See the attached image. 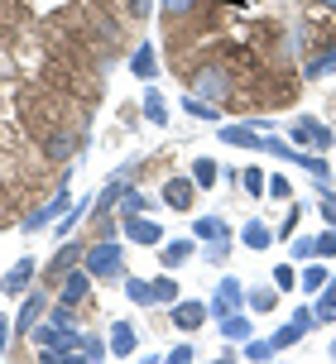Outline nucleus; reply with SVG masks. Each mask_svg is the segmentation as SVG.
Instances as JSON below:
<instances>
[{
  "label": "nucleus",
  "mask_w": 336,
  "mask_h": 364,
  "mask_svg": "<svg viewBox=\"0 0 336 364\" xmlns=\"http://www.w3.org/2000/svg\"><path fill=\"white\" fill-rule=\"evenodd\" d=\"M125 235H96L87 245V273H92L96 283H111V278H125Z\"/></svg>",
  "instance_id": "obj_1"
},
{
  "label": "nucleus",
  "mask_w": 336,
  "mask_h": 364,
  "mask_svg": "<svg viewBox=\"0 0 336 364\" xmlns=\"http://www.w3.org/2000/svg\"><path fill=\"white\" fill-rule=\"evenodd\" d=\"M231 91H236V73L226 68V63H202L197 73H192V96H202V101H231Z\"/></svg>",
  "instance_id": "obj_2"
},
{
  "label": "nucleus",
  "mask_w": 336,
  "mask_h": 364,
  "mask_svg": "<svg viewBox=\"0 0 336 364\" xmlns=\"http://www.w3.org/2000/svg\"><path fill=\"white\" fill-rule=\"evenodd\" d=\"M68 206H73V192H68V173H63V182H58V192H53L48 201H43V206H34L29 216L19 220V230H24V235H38L43 225H58V216H63Z\"/></svg>",
  "instance_id": "obj_3"
},
{
  "label": "nucleus",
  "mask_w": 336,
  "mask_h": 364,
  "mask_svg": "<svg viewBox=\"0 0 336 364\" xmlns=\"http://www.w3.org/2000/svg\"><path fill=\"white\" fill-rule=\"evenodd\" d=\"M87 245H92V240H68V245H63V250H58V255L48 259V264H43V278H38V283H43V288L53 292L58 283H63V273H68V269H77V264L87 259Z\"/></svg>",
  "instance_id": "obj_4"
},
{
  "label": "nucleus",
  "mask_w": 336,
  "mask_h": 364,
  "mask_svg": "<svg viewBox=\"0 0 336 364\" xmlns=\"http://www.w3.org/2000/svg\"><path fill=\"white\" fill-rule=\"evenodd\" d=\"M288 139H293L298 149H317V154H327V149L336 144V129H327L317 115H298L293 129H288Z\"/></svg>",
  "instance_id": "obj_5"
},
{
  "label": "nucleus",
  "mask_w": 336,
  "mask_h": 364,
  "mask_svg": "<svg viewBox=\"0 0 336 364\" xmlns=\"http://www.w3.org/2000/svg\"><path fill=\"white\" fill-rule=\"evenodd\" d=\"M48 297H53V292L43 288V283H38V288H29L24 297H19V311H15V331H19V336H29V331H34L38 321L48 316V307H53Z\"/></svg>",
  "instance_id": "obj_6"
},
{
  "label": "nucleus",
  "mask_w": 336,
  "mask_h": 364,
  "mask_svg": "<svg viewBox=\"0 0 336 364\" xmlns=\"http://www.w3.org/2000/svg\"><path fill=\"white\" fill-rule=\"evenodd\" d=\"M77 149H87V139H82V129H73V125L43 134V159H48V164H68Z\"/></svg>",
  "instance_id": "obj_7"
},
{
  "label": "nucleus",
  "mask_w": 336,
  "mask_h": 364,
  "mask_svg": "<svg viewBox=\"0 0 336 364\" xmlns=\"http://www.w3.org/2000/svg\"><path fill=\"white\" fill-rule=\"evenodd\" d=\"M313 326H322L317 311H313V307H298L279 331H274V336H269V341H274V350H288V346H298V341H303V336H308Z\"/></svg>",
  "instance_id": "obj_8"
},
{
  "label": "nucleus",
  "mask_w": 336,
  "mask_h": 364,
  "mask_svg": "<svg viewBox=\"0 0 336 364\" xmlns=\"http://www.w3.org/2000/svg\"><path fill=\"white\" fill-rule=\"evenodd\" d=\"M206 316H211L206 302H197V297H178V302L168 307V326H178L183 336H192V331H202Z\"/></svg>",
  "instance_id": "obj_9"
},
{
  "label": "nucleus",
  "mask_w": 336,
  "mask_h": 364,
  "mask_svg": "<svg viewBox=\"0 0 336 364\" xmlns=\"http://www.w3.org/2000/svg\"><path fill=\"white\" fill-rule=\"evenodd\" d=\"M29 336H34V346H38V350H63V355H73L77 341H82V331H63L58 321H48V316H43V321H38Z\"/></svg>",
  "instance_id": "obj_10"
},
{
  "label": "nucleus",
  "mask_w": 336,
  "mask_h": 364,
  "mask_svg": "<svg viewBox=\"0 0 336 364\" xmlns=\"http://www.w3.org/2000/svg\"><path fill=\"white\" fill-rule=\"evenodd\" d=\"M92 283H96V278L87 273V264H77V269L63 273V283L53 288V297H58V302H73V307H82V302L92 297Z\"/></svg>",
  "instance_id": "obj_11"
},
{
  "label": "nucleus",
  "mask_w": 336,
  "mask_h": 364,
  "mask_svg": "<svg viewBox=\"0 0 336 364\" xmlns=\"http://www.w3.org/2000/svg\"><path fill=\"white\" fill-rule=\"evenodd\" d=\"M34 273H38V264L29 255L15 259V264L5 269V278H0V292H5V297H24V292L34 288Z\"/></svg>",
  "instance_id": "obj_12"
},
{
  "label": "nucleus",
  "mask_w": 336,
  "mask_h": 364,
  "mask_svg": "<svg viewBox=\"0 0 336 364\" xmlns=\"http://www.w3.org/2000/svg\"><path fill=\"white\" fill-rule=\"evenodd\" d=\"M120 235L130 240V245H164V225L159 220H149V216H120Z\"/></svg>",
  "instance_id": "obj_13"
},
{
  "label": "nucleus",
  "mask_w": 336,
  "mask_h": 364,
  "mask_svg": "<svg viewBox=\"0 0 336 364\" xmlns=\"http://www.w3.org/2000/svg\"><path fill=\"white\" fill-rule=\"evenodd\" d=\"M206 307H211V316H216V321H221V316H231V311H241L245 307V283H241V278H221V283H216V297H211Z\"/></svg>",
  "instance_id": "obj_14"
},
{
  "label": "nucleus",
  "mask_w": 336,
  "mask_h": 364,
  "mask_svg": "<svg viewBox=\"0 0 336 364\" xmlns=\"http://www.w3.org/2000/svg\"><path fill=\"white\" fill-rule=\"evenodd\" d=\"M197 182L192 178H168L164 182V206H173V211H183V216H192V206H197Z\"/></svg>",
  "instance_id": "obj_15"
},
{
  "label": "nucleus",
  "mask_w": 336,
  "mask_h": 364,
  "mask_svg": "<svg viewBox=\"0 0 336 364\" xmlns=\"http://www.w3.org/2000/svg\"><path fill=\"white\" fill-rule=\"evenodd\" d=\"M260 120H250V125H226V129H216L221 134V144H231V149H260L264 154V134H260Z\"/></svg>",
  "instance_id": "obj_16"
},
{
  "label": "nucleus",
  "mask_w": 336,
  "mask_h": 364,
  "mask_svg": "<svg viewBox=\"0 0 336 364\" xmlns=\"http://www.w3.org/2000/svg\"><path fill=\"white\" fill-rule=\"evenodd\" d=\"M332 73H336V38H332V43H322L317 53L303 63V77H308V82H322V77H332Z\"/></svg>",
  "instance_id": "obj_17"
},
{
  "label": "nucleus",
  "mask_w": 336,
  "mask_h": 364,
  "mask_svg": "<svg viewBox=\"0 0 336 364\" xmlns=\"http://www.w3.org/2000/svg\"><path fill=\"white\" fill-rule=\"evenodd\" d=\"M192 255H197V240H164V245H159V264H164L168 273L183 269Z\"/></svg>",
  "instance_id": "obj_18"
},
{
  "label": "nucleus",
  "mask_w": 336,
  "mask_h": 364,
  "mask_svg": "<svg viewBox=\"0 0 336 364\" xmlns=\"http://www.w3.org/2000/svg\"><path fill=\"white\" fill-rule=\"evenodd\" d=\"M216 326H221V341H226V346H245V341L255 336V326H250V316H245V311H231V316H221Z\"/></svg>",
  "instance_id": "obj_19"
},
{
  "label": "nucleus",
  "mask_w": 336,
  "mask_h": 364,
  "mask_svg": "<svg viewBox=\"0 0 336 364\" xmlns=\"http://www.w3.org/2000/svg\"><path fill=\"white\" fill-rule=\"evenodd\" d=\"M106 341H111V355H115V360H130V355H135V346H140V336H135V326H130V321H115Z\"/></svg>",
  "instance_id": "obj_20"
},
{
  "label": "nucleus",
  "mask_w": 336,
  "mask_h": 364,
  "mask_svg": "<svg viewBox=\"0 0 336 364\" xmlns=\"http://www.w3.org/2000/svg\"><path fill=\"white\" fill-rule=\"evenodd\" d=\"M130 73L140 77V82H154V73H159V48H154V43H140L130 53Z\"/></svg>",
  "instance_id": "obj_21"
},
{
  "label": "nucleus",
  "mask_w": 336,
  "mask_h": 364,
  "mask_svg": "<svg viewBox=\"0 0 336 364\" xmlns=\"http://www.w3.org/2000/svg\"><path fill=\"white\" fill-rule=\"evenodd\" d=\"M241 245L245 250H269V245H274V230H269L264 220H245L241 225Z\"/></svg>",
  "instance_id": "obj_22"
},
{
  "label": "nucleus",
  "mask_w": 336,
  "mask_h": 364,
  "mask_svg": "<svg viewBox=\"0 0 336 364\" xmlns=\"http://www.w3.org/2000/svg\"><path fill=\"white\" fill-rule=\"evenodd\" d=\"M120 288H125V297H130L135 307H154V283H149V278L125 273V278H120Z\"/></svg>",
  "instance_id": "obj_23"
},
{
  "label": "nucleus",
  "mask_w": 336,
  "mask_h": 364,
  "mask_svg": "<svg viewBox=\"0 0 336 364\" xmlns=\"http://www.w3.org/2000/svg\"><path fill=\"white\" fill-rule=\"evenodd\" d=\"M226 235H231V225H226L221 216H197L192 220V240H202V245L206 240H226Z\"/></svg>",
  "instance_id": "obj_24"
},
{
  "label": "nucleus",
  "mask_w": 336,
  "mask_h": 364,
  "mask_svg": "<svg viewBox=\"0 0 336 364\" xmlns=\"http://www.w3.org/2000/svg\"><path fill=\"white\" fill-rule=\"evenodd\" d=\"M327 278H332V273H327V259H313V264L303 269V283H298V288L308 292V297H317V292L327 288Z\"/></svg>",
  "instance_id": "obj_25"
},
{
  "label": "nucleus",
  "mask_w": 336,
  "mask_h": 364,
  "mask_svg": "<svg viewBox=\"0 0 336 364\" xmlns=\"http://www.w3.org/2000/svg\"><path fill=\"white\" fill-rule=\"evenodd\" d=\"M245 307L260 311V316H264V311H274V307H279V288H250V292H245Z\"/></svg>",
  "instance_id": "obj_26"
},
{
  "label": "nucleus",
  "mask_w": 336,
  "mask_h": 364,
  "mask_svg": "<svg viewBox=\"0 0 336 364\" xmlns=\"http://www.w3.org/2000/svg\"><path fill=\"white\" fill-rule=\"evenodd\" d=\"M140 110H145V120H149V125H159V129L168 125V106H164V96H159V91H145Z\"/></svg>",
  "instance_id": "obj_27"
},
{
  "label": "nucleus",
  "mask_w": 336,
  "mask_h": 364,
  "mask_svg": "<svg viewBox=\"0 0 336 364\" xmlns=\"http://www.w3.org/2000/svg\"><path fill=\"white\" fill-rule=\"evenodd\" d=\"M115 211H120V216H145V211H149V197H145V192H135V187H125L120 201H115Z\"/></svg>",
  "instance_id": "obj_28"
},
{
  "label": "nucleus",
  "mask_w": 336,
  "mask_h": 364,
  "mask_svg": "<svg viewBox=\"0 0 336 364\" xmlns=\"http://www.w3.org/2000/svg\"><path fill=\"white\" fill-rule=\"evenodd\" d=\"M183 110L192 115V120H216V115H221V106H216V101H202V96H192V91L183 96Z\"/></svg>",
  "instance_id": "obj_29"
},
{
  "label": "nucleus",
  "mask_w": 336,
  "mask_h": 364,
  "mask_svg": "<svg viewBox=\"0 0 336 364\" xmlns=\"http://www.w3.org/2000/svg\"><path fill=\"white\" fill-rule=\"evenodd\" d=\"M313 311H317V321H336V278H327V288L317 292Z\"/></svg>",
  "instance_id": "obj_30"
},
{
  "label": "nucleus",
  "mask_w": 336,
  "mask_h": 364,
  "mask_svg": "<svg viewBox=\"0 0 336 364\" xmlns=\"http://www.w3.org/2000/svg\"><path fill=\"white\" fill-rule=\"evenodd\" d=\"M154 283V307H173V302H178V283H173V278H149Z\"/></svg>",
  "instance_id": "obj_31"
},
{
  "label": "nucleus",
  "mask_w": 336,
  "mask_h": 364,
  "mask_svg": "<svg viewBox=\"0 0 336 364\" xmlns=\"http://www.w3.org/2000/svg\"><path fill=\"white\" fill-rule=\"evenodd\" d=\"M77 350H82V360H106V355H111V341H101V336H82Z\"/></svg>",
  "instance_id": "obj_32"
},
{
  "label": "nucleus",
  "mask_w": 336,
  "mask_h": 364,
  "mask_svg": "<svg viewBox=\"0 0 336 364\" xmlns=\"http://www.w3.org/2000/svg\"><path fill=\"white\" fill-rule=\"evenodd\" d=\"M197 5H202V0H159L164 19H187V15H197Z\"/></svg>",
  "instance_id": "obj_33"
},
{
  "label": "nucleus",
  "mask_w": 336,
  "mask_h": 364,
  "mask_svg": "<svg viewBox=\"0 0 336 364\" xmlns=\"http://www.w3.org/2000/svg\"><path fill=\"white\" fill-rule=\"evenodd\" d=\"M216 168H221V164H216V159H197V164H192V182H197V187H202V192H206V187L216 182Z\"/></svg>",
  "instance_id": "obj_34"
},
{
  "label": "nucleus",
  "mask_w": 336,
  "mask_h": 364,
  "mask_svg": "<svg viewBox=\"0 0 336 364\" xmlns=\"http://www.w3.org/2000/svg\"><path fill=\"white\" fill-rule=\"evenodd\" d=\"M264 168H245L241 173V187H245V197H264Z\"/></svg>",
  "instance_id": "obj_35"
},
{
  "label": "nucleus",
  "mask_w": 336,
  "mask_h": 364,
  "mask_svg": "<svg viewBox=\"0 0 336 364\" xmlns=\"http://www.w3.org/2000/svg\"><path fill=\"white\" fill-rule=\"evenodd\" d=\"M226 255H231V235H226V240H206V245H202L206 264H226Z\"/></svg>",
  "instance_id": "obj_36"
},
{
  "label": "nucleus",
  "mask_w": 336,
  "mask_h": 364,
  "mask_svg": "<svg viewBox=\"0 0 336 364\" xmlns=\"http://www.w3.org/2000/svg\"><path fill=\"white\" fill-rule=\"evenodd\" d=\"M264 192H269V197H274V201H288V197H293V182L283 178V173H274V178L264 182Z\"/></svg>",
  "instance_id": "obj_37"
},
{
  "label": "nucleus",
  "mask_w": 336,
  "mask_h": 364,
  "mask_svg": "<svg viewBox=\"0 0 336 364\" xmlns=\"http://www.w3.org/2000/svg\"><path fill=\"white\" fill-rule=\"evenodd\" d=\"M241 355L245 360H269V355H274V341H255V336H250V341L241 346Z\"/></svg>",
  "instance_id": "obj_38"
},
{
  "label": "nucleus",
  "mask_w": 336,
  "mask_h": 364,
  "mask_svg": "<svg viewBox=\"0 0 336 364\" xmlns=\"http://www.w3.org/2000/svg\"><path fill=\"white\" fill-rule=\"evenodd\" d=\"M197 360V346H192V341H178V346L168 350V364H192Z\"/></svg>",
  "instance_id": "obj_39"
},
{
  "label": "nucleus",
  "mask_w": 336,
  "mask_h": 364,
  "mask_svg": "<svg viewBox=\"0 0 336 364\" xmlns=\"http://www.w3.org/2000/svg\"><path fill=\"white\" fill-rule=\"evenodd\" d=\"M317 211H322V220H327V225L336 230V192H332V187H322V201H317Z\"/></svg>",
  "instance_id": "obj_40"
},
{
  "label": "nucleus",
  "mask_w": 336,
  "mask_h": 364,
  "mask_svg": "<svg viewBox=\"0 0 336 364\" xmlns=\"http://www.w3.org/2000/svg\"><path fill=\"white\" fill-rule=\"evenodd\" d=\"M317 259H336V230H317Z\"/></svg>",
  "instance_id": "obj_41"
},
{
  "label": "nucleus",
  "mask_w": 336,
  "mask_h": 364,
  "mask_svg": "<svg viewBox=\"0 0 336 364\" xmlns=\"http://www.w3.org/2000/svg\"><path fill=\"white\" fill-rule=\"evenodd\" d=\"M293 278H298V273H293V264H279V269H274V288H298V283H293Z\"/></svg>",
  "instance_id": "obj_42"
},
{
  "label": "nucleus",
  "mask_w": 336,
  "mask_h": 364,
  "mask_svg": "<svg viewBox=\"0 0 336 364\" xmlns=\"http://www.w3.org/2000/svg\"><path fill=\"white\" fill-rule=\"evenodd\" d=\"M293 259H317V235H303L293 245Z\"/></svg>",
  "instance_id": "obj_43"
},
{
  "label": "nucleus",
  "mask_w": 336,
  "mask_h": 364,
  "mask_svg": "<svg viewBox=\"0 0 336 364\" xmlns=\"http://www.w3.org/2000/svg\"><path fill=\"white\" fill-rule=\"evenodd\" d=\"M19 331H15V316H5L0 311V350H10V341H15Z\"/></svg>",
  "instance_id": "obj_44"
},
{
  "label": "nucleus",
  "mask_w": 336,
  "mask_h": 364,
  "mask_svg": "<svg viewBox=\"0 0 336 364\" xmlns=\"http://www.w3.org/2000/svg\"><path fill=\"white\" fill-rule=\"evenodd\" d=\"M130 15H135V19H145V15H149V0H130Z\"/></svg>",
  "instance_id": "obj_45"
},
{
  "label": "nucleus",
  "mask_w": 336,
  "mask_h": 364,
  "mask_svg": "<svg viewBox=\"0 0 336 364\" xmlns=\"http://www.w3.org/2000/svg\"><path fill=\"white\" fill-rule=\"evenodd\" d=\"M317 5H322V10H336V0H317Z\"/></svg>",
  "instance_id": "obj_46"
}]
</instances>
